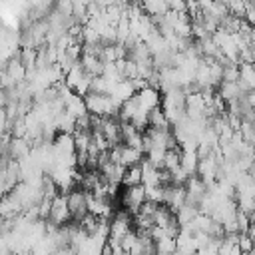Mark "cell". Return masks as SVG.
<instances>
[{"mask_svg":"<svg viewBox=\"0 0 255 255\" xmlns=\"http://www.w3.org/2000/svg\"><path fill=\"white\" fill-rule=\"evenodd\" d=\"M197 161H199V157H197L195 149H181V151H179V167H181L187 175H195V171H197Z\"/></svg>","mask_w":255,"mask_h":255,"instance_id":"3","label":"cell"},{"mask_svg":"<svg viewBox=\"0 0 255 255\" xmlns=\"http://www.w3.org/2000/svg\"><path fill=\"white\" fill-rule=\"evenodd\" d=\"M147 126H151V128H161V129L171 128V124L167 122V118H165L161 106H155V108H151V110L147 112Z\"/></svg>","mask_w":255,"mask_h":255,"instance_id":"4","label":"cell"},{"mask_svg":"<svg viewBox=\"0 0 255 255\" xmlns=\"http://www.w3.org/2000/svg\"><path fill=\"white\" fill-rule=\"evenodd\" d=\"M66 203H68V211H70V219L78 221L88 213V191H84L82 187H74L66 193Z\"/></svg>","mask_w":255,"mask_h":255,"instance_id":"1","label":"cell"},{"mask_svg":"<svg viewBox=\"0 0 255 255\" xmlns=\"http://www.w3.org/2000/svg\"><path fill=\"white\" fill-rule=\"evenodd\" d=\"M145 199V191H143V185L141 183H135V185H124V191L120 195V203L126 211H129L131 215L139 209V205L143 203Z\"/></svg>","mask_w":255,"mask_h":255,"instance_id":"2","label":"cell"},{"mask_svg":"<svg viewBox=\"0 0 255 255\" xmlns=\"http://www.w3.org/2000/svg\"><path fill=\"white\" fill-rule=\"evenodd\" d=\"M135 183H141V167H139V163L128 165L124 175H122V181H120V185H135Z\"/></svg>","mask_w":255,"mask_h":255,"instance_id":"5","label":"cell"}]
</instances>
